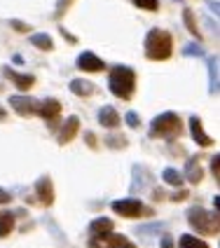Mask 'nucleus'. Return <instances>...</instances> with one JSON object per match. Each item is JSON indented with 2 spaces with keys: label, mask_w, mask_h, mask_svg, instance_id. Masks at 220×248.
I'll return each instance as SVG.
<instances>
[{
  "label": "nucleus",
  "mask_w": 220,
  "mask_h": 248,
  "mask_svg": "<svg viewBox=\"0 0 220 248\" xmlns=\"http://www.w3.org/2000/svg\"><path fill=\"white\" fill-rule=\"evenodd\" d=\"M173 52V40L171 33L164 28H150L145 35V56L152 61H164Z\"/></svg>",
  "instance_id": "obj_1"
},
{
  "label": "nucleus",
  "mask_w": 220,
  "mask_h": 248,
  "mask_svg": "<svg viewBox=\"0 0 220 248\" xmlns=\"http://www.w3.org/2000/svg\"><path fill=\"white\" fill-rule=\"evenodd\" d=\"M110 92L122 101H129L134 96V89H136V73L129 66H115L110 70V80H108Z\"/></svg>",
  "instance_id": "obj_2"
},
{
  "label": "nucleus",
  "mask_w": 220,
  "mask_h": 248,
  "mask_svg": "<svg viewBox=\"0 0 220 248\" xmlns=\"http://www.w3.org/2000/svg\"><path fill=\"white\" fill-rule=\"evenodd\" d=\"M180 131H183V122H180V117L176 112H162V115H157L150 122L152 138H166V140H171V138L180 136Z\"/></svg>",
  "instance_id": "obj_3"
},
{
  "label": "nucleus",
  "mask_w": 220,
  "mask_h": 248,
  "mask_svg": "<svg viewBox=\"0 0 220 248\" xmlns=\"http://www.w3.org/2000/svg\"><path fill=\"white\" fill-rule=\"evenodd\" d=\"M188 222L192 225V230H197L199 234H206V236L218 234V211L213 216V213H208L204 208L192 206L188 211Z\"/></svg>",
  "instance_id": "obj_4"
},
{
  "label": "nucleus",
  "mask_w": 220,
  "mask_h": 248,
  "mask_svg": "<svg viewBox=\"0 0 220 248\" xmlns=\"http://www.w3.org/2000/svg\"><path fill=\"white\" fill-rule=\"evenodd\" d=\"M112 211L122 218H143V216H152L148 206H143L141 199H117L112 202Z\"/></svg>",
  "instance_id": "obj_5"
},
{
  "label": "nucleus",
  "mask_w": 220,
  "mask_h": 248,
  "mask_svg": "<svg viewBox=\"0 0 220 248\" xmlns=\"http://www.w3.org/2000/svg\"><path fill=\"white\" fill-rule=\"evenodd\" d=\"M35 192H38V199H40L42 206H52L54 204V183L49 176H40L35 180Z\"/></svg>",
  "instance_id": "obj_6"
},
{
  "label": "nucleus",
  "mask_w": 220,
  "mask_h": 248,
  "mask_svg": "<svg viewBox=\"0 0 220 248\" xmlns=\"http://www.w3.org/2000/svg\"><path fill=\"white\" fill-rule=\"evenodd\" d=\"M75 66L80 70H84V73H101V70L106 68V61L98 59L94 52H82V54L78 56Z\"/></svg>",
  "instance_id": "obj_7"
},
{
  "label": "nucleus",
  "mask_w": 220,
  "mask_h": 248,
  "mask_svg": "<svg viewBox=\"0 0 220 248\" xmlns=\"http://www.w3.org/2000/svg\"><path fill=\"white\" fill-rule=\"evenodd\" d=\"M115 230V222L110 220V218H96V220L89 222V234H92V239H89V244H94L96 246L98 239L101 236H106L108 232H112Z\"/></svg>",
  "instance_id": "obj_8"
},
{
  "label": "nucleus",
  "mask_w": 220,
  "mask_h": 248,
  "mask_svg": "<svg viewBox=\"0 0 220 248\" xmlns=\"http://www.w3.org/2000/svg\"><path fill=\"white\" fill-rule=\"evenodd\" d=\"M2 75H5V78H7V80H10L12 84H16L19 89H24V92H26V89H31V87L35 84V78H33V75L16 73V70L10 68V66H2Z\"/></svg>",
  "instance_id": "obj_9"
},
{
  "label": "nucleus",
  "mask_w": 220,
  "mask_h": 248,
  "mask_svg": "<svg viewBox=\"0 0 220 248\" xmlns=\"http://www.w3.org/2000/svg\"><path fill=\"white\" fill-rule=\"evenodd\" d=\"M10 106H12L19 115H33V112L40 110V103L28 96H10Z\"/></svg>",
  "instance_id": "obj_10"
},
{
  "label": "nucleus",
  "mask_w": 220,
  "mask_h": 248,
  "mask_svg": "<svg viewBox=\"0 0 220 248\" xmlns=\"http://www.w3.org/2000/svg\"><path fill=\"white\" fill-rule=\"evenodd\" d=\"M190 134H192V138H194V143H197V145H202V148L213 145V138H211L206 131H204L202 120H199L197 115H194V117H190Z\"/></svg>",
  "instance_id": "obj_11"
},
{
  "label": "nucleus",
  "mask_w": 220,
  "mask_h": 248,
  "mask_svg": "<svg viewBox=\"0 0 220 248\" xmlns=\"http://www.w3.org/2000/svg\"><path fill=\"white\" fill-rule=\"evenodd\" d=\"M120 122H122V117H120V112L115 110L112 106H103V108L98 110V124H101V126L115 129V126H120Z\"/></svg>",
  "instance_id": "obj_12"
},
{
  "label": "nucleus",
  "mask_w": 220,
  "mask_h": 248,
  "mask_svg": "<svg viewBox=\"0 0 220 248\" xmlns=\"http://www.w3.org/2000/svg\"><path fill=\"white\" fill-rule=\"evenodd\" d=\"M78 131H80V120H78V117H68V120H66V124H63V129H61L59 143H61V145L70 143L73 138L78 136Z\"/></svg>",
  "instance_id": "obj_13"
},
{
  "label": "nucleus",
  "mask_w": 220,
  "mask_h": 248,
  "mask_svg": "<svg viewBox=\"0 0 220 248\" xmlns=\"http://www.w3.org/2000/svg\"><path fill=\"white\" fill-rule=\"evenodd\" d=\"M38 115H42L45 120H52V122H54L56 117L61 115V103H59V101H54V98H47V101H42Z\"/></svg>",
  "instance_id": "obj_14"
},
{
  "label": "nucleus",
  "mask_w": 220,
  "mask_h": 248,
  "mask_svg": "<svg viewBox=\"0 0 220 248\" xmlns=\"http://www.w3.org/2000/svg\"><path fill=\"white\" fill-rule=\"evenodd\" d=\"M208 66V94H218V56H211Z\"/></svg>",
  "instance_id": "obj_15"
},
{
  "label": "nucleus",
  "mask_w": 220,
  "mask_h": 248,
  "mask_svg": "<svg viewBox=\"0 0 220 248\" xmlns=\"http://www.w3.org/2000/svg\"><path fill=\"white\" fill-rule=\"evenodd\" d=\"M28 42H31L33 47L42 49V52H52V49H54V42H52V38H49L47 33H33V35L28 38Z\"/></svg>",
  "instance_id": "obj_16"
},
{
  "label": "nucleus",
  "mask_w": 220,
  "mask_h": 248,
  "mask_svg": "<svg viewBox=\"0 0 220 248\" xmlns=\"http://www.w3.org/2000/svg\"><path fill=\"white\" fill-rule=\"evenodd\" d=\"M185 178L190 180V183H194V185L202 180V166H199V157L188 159V164H185Z\"/></svg>",
  "instance_id": "obj_17"
},
{
  "label": "nucleus",
  "mask_w": 220,
  "mask_h": 248,
  "mask_svg": "<svg viewBox=\"0 0 220 248\" xmlns=\"http://www.w3.org/2000/svg\"><path fill=\"white\" fill-rule=\"evenodd\" d=\"M70 92L75 96H89V94H94V84L87 80H70Z\"/></svg>",
  "instance_id": "obj_18"
},
{
  "label": "nucleus",
  "mask_w": 220,
  "mask_h": 248,
  "mask_svg": "<svg viewBox=\"0 0 220 248\" xmlns=\"http://www.w3.org/2000/svg\"><path fill=\"white\" fill-rule=\"evenodd\" d=\"M98 244H106V246H131V241H129L126 236L112 234V232H108L106 236H101V239H98Z\"/></svg>",
  "instance_id": "obj_19"
},
{
  "label": "nucleus",
  "mask_w": 220,
  "mask_h": 248,
  "mask_svg": "<svg viewBox=\"0 0 220 248\" xmlns=\"http://www.w3.org/2000/svg\"><path fill=\"white\" fill-rule=\"evenodd\" d=\"M183 21H185V26H188V31H190V33H192L194 38L199 40V38H202V35H199V26H197V19H194V12L190 10V7H185V10H183Z\"/></svg>",
  "instance_id": "obj_20"
},
{
  "label": "nucleus",
  "mask_w": 220,
  "mask_h": 248,
  "mask_svg": "<svg viewBox=\"0 0 220 248\" xmlns=\"http://www.w3.org/2000/svg\"><path fill=\"white\" fill-rule=\"evenodd\" d=\"M162 178H164V183H169V185H173V187H180L183 185V173H178L176 169H164L162 171Z\"/></svg>",
  "instance_id": "obj_21"
},
{
  "label": "nucleus",
  "mask_w": 220,
  "mask_h": 248,
  "mask_svg": "<svg viewBox=\"0 0 220 248\" xmlns=\"http://www.w3.org/2000/svg\"><path fill=\"white\" fill-rule=\"evenodd\" d=\"M14 227V216L12 213H0V239L7 236Z\"/></svg>",
  "instance_id": "obj_22"
},
{
  "label": "nucleus",
  "mask_w": 220,
  "mask_h": 248,
  "mask_svg": "<svg viewBox=\"0 0 220 248\" xmlns=\"http://www.w3.org/2000/svg\"><path fill=\"white\" fill-rule=\"evenodd\" d=\"M180 246H197V248H206V241H204V239H197V236L183 234V236H180Z\"/></svg>",
  "instance_id": "obj_23"
},
{
  "label": "nucleus",
  "mask_w": 220,
  "mask_h": 248,
  "mask_svg": "<svg viewBox=\"0 0 220 248\" xmlns=\"http://www.w3.org/2000/svg\"><path fill=\"white\" fill-rule=\"evenodd\" d=\"M183 54L185 56H204V47H202L199 42H190V45L183 47Z\"/></svg>",
  "instance_id": "obj_24"
},
{
  "label": "nucleus",
  "mask_w": 220,
  "mask_h": 248,
  "mask_svg": "<svg viewBox=\"0 0 220 248\" xmlns=\"http://www.w3.org/2000/svg\"><path fill=\"white\" fill-rule=\"evenodd\" d=\"M106 145H108V148H115V150H120V148H126V138L112 134V136H106Z\"/></svg>",
  "instance_id": "obj_25"
},
{
  "label": "nucleus",
  "mask_w": 220,
  "mask_h": 248,
  "mask_svg": "<svg viewBox=\"0 0 220 248\" xmlns=\"http://www.w3.org/2000/svg\"><path fill=\"white\" fill-rule=\"evenodd\" d=\"M75 0H56V10H54V19H61L63 14L70 10V5H73Z\"/></svg>",
  "instance_id": "obj_26"
},
{
  "label": "nucleus",
  "mask_w": 220,
  "mask_h": 248,
  "mask_svg": "<svg viewBox=\"0 0 220 248\" xmlns=\"http://www.w3.org/2000/svg\"><path fill=\"white\" fill-rule=\"evenodd\" d=\"M136 7H141V10H148V12H155L157 7H159V2L157 0H131Z\"/></svg>",
  "instance_id": "obj_27"
},
{
  "label": "nucleus",
  "mask_w": 220,
  "mask_h": 248,
  "mask_svg": "<svg viewBox=\"0 0 220 248\" xmlns=\"http://www.w3.org/2000/svg\"><path fill=\"white\" fill-rule=\"evenodd\" d=\"M124 120H126V124H129L131 129H138V126H141V120H138V115L134 110L126 112V115H124Z\"/></svg>",
  "instance_id": "obj_28"
},
{
  "label": "nucleus",
  "mask_w": 220,
  "mask_h": 248,
  "mask_svg": "<svg viewBox=\"0 0 220 248\" xmlns=\"http://www.w3.org/2000/svg\"><path fill=\"white\" fill-rule=\"evenodd\" d=\"M211 171H213V176L218 180V173H220V155H216L213 159H211Z\"/></svg>",
  "instance_id": "obj_29"
},
{
  "label": "nucleus",
  "mask_w": 220,
  "mask_h": 248,
  "mask_svg": "<svg viewBox=\"0 0 220 248\" xmlns=\"http://www.w3.org/2000/svg\"><path fill=\"white\" fill-rule=\"evenodd\" d=\"M10 26H12L14 31H21V33H26L28 31V26L24 24V21H19V19H12V21H10Z\"/></svg>",
  "instance_id": "obj_30"
},
{
  "label": "nucleus",
  "mask_w": 220,
  "mask_h": 248,
  "mask_svg": "<svg viewBox=\"0 0 220 248\" xmlns=\"http://www.w3.org/2000/svg\"><path fill=\"white\" fill-rule=\"evenodd\" d=\"M10 202H12V192H7V190L0 187V204H10Z\"/></svg>",
  "instance_id": "obj_31"
},
{
  "label": "nucleus",
  "mask_w": 220,
  "mask_h": 248,
  "mask_svg": "<svg viewBox=\"0 0 220 248\" xmlns=\"http://www.w3.org/2000/svg\"><path fill=\"white\" fill-rule=\"evenodd\" d=\"M84 138H87V145H89V148H96V138H94V134H92V131H87V134H84Z\"/></svg>",
  "instance_id": "obj_32"
},
{
  "label": "nucleus",
  "mask_w": 220,
  "mask_h": 248,
  "mask_svg": "<svg viewBox=\"0 0 220 248\" xmlns=\"http://www.w3.org/2000/svg\"><path fill=\"white\" fill-rule=\"evenodd\" d=\"M171 199H173V202H183V199H188V192H185V190H178V192L173 194Z\"/></svg>",
  "instance_id": "obj_33"
},
{
  "label": "nucleus",
  "mask_w": 220,
  "mask_h": 248,
  "mask_svg": "<svg viewBox=\"0 0 220 248\" xmlns=\"http://www.w3.org/2000/svg\"><path fill=\"white\" fill-rule=\"evenodd\" d=\"M59 31H61V35H63V38H68L70 42H75V38H73V35H70V33H68V31H66L63 26H59Z\"/></svg>",
  "instance_id": "obj_34"
},
{
  "label": "nucleus",
  "mask_w": 220,
  "mask_h": 248,
  "mask_svg": "<svg viewBox=\"0 0 220 248\" xmlns=\"http://www.w3.org/2000/svg\"><path fill=\"white\" fill-rule=\"evenodd\" d=\"M12 61H14V63H24V59H21V54H14V56H12Z\"/></svg>",
  "instance_id": "obj_35"
},
{
  "label": "nucleus",
  "mask_w": 220,
  "mask_h": 248,
  "mask_svg": "<svg viewBox=\"0 0 220 248\" xmlns=\"http://www.w3.org/2000/svg\"><path fill=\"white\" fill-rule=\"evenodd\" d=\"M213 206H216V211H218V208H220V197H218V194L213 197Z\"/></svg>",
  "instance_id": "obj_36"
},
{
  "label": "nucleus",
  "mask_w": 220,
  "mask_h": 248,
  "mask_svg": "<svg viewBox=\"0 0 220 248\" xmlns=\"http://www.w3.org/2000/svg\"><path fill=\"white\" fill-rule=\"evenodd\" d=\"M5 115H7V110H5V108L0 106V117H5Z\"/></svg>",
  "instance_id": "obj_37"
}]
</instances>
